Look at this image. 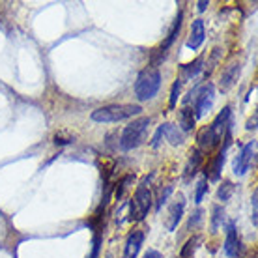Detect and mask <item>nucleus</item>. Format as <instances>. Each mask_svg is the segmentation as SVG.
Here are the masks:
<instances>
[{
    "label": "nucleus",
    "mask_w": 258,
    "mask_h": 258,
    "mask_svg": "<svg viewBox=\"0 0 258 258\" xmlns=\"http://www.w3.org/2000/svg\"><path fill=\"white\" fill-rule=\"evenodd\" d=\"M230 116H232V109H230V107H225V109L221 110L219 114L215 116V120H213L210 125H206V127L200 129L199 137H197L200 148L212 150V148H215V146L219 144L221 139L225 137L226 129L232 125V122H230Z\"/></svg>",
    "instance_id": "nucleus-1"
},
{
    "label": "nucleus",
    "mask_w": 258,
    "mask_h": 258,
    "mask_svg": "<svg viewBox=\"0 0 258 258\" xmlns=\"http://www.w3.org/2000/svg\"><path fill=\"white\" fill-rule=\"evenodd\" d=\"M142 112L141 105H107L92 112V120L99 123H114L139 116Z\"/></svg>",
    "instance_id": "nucleus-2"
},
{
    "label": "nucleus",
    "mask_w": 258,
    "mask_h": 258,
    "mask_svg": "<svg viewBox=\"0 0 258 258\" xmlns=\"http://www.w3.org/2000/svg\"><path fill=\"white\" fill-rule=\"evenodd\" d=\"M161 88V73L159 70L152 66V68H146L139 73V77L135 81V96L137 99L141 101H150L154 99L155 94Z\"/></svg>",
    "instance_id": "nucleus-3"
},
{
    "label": "nucleus",
    "mask_w": 258,
    "mask_h": 258,
    "mask_svg": "<svg viewBox=\"0 0 258 258\" xmlns=\"http://www.w3.org/2000/svg\"><path fill=\"white\" fill-rule=\"evenodd\" d=\"M148 129H150V118H137L131 123L123 127L122 135H120V148L122 150H133L139 148L141 144L146 142L148 139Z\"/></svg>",
    "instance_id": "nucleus-4"
},
{
    "label": "nucleus",
    "mask_w": 258,
    "mask_h": 258,
    "mask_svg": "<svg viewBox=\"0 0 258 258\" xmlns=\"http://www.w3.org/2000/svg\"><path fill=\"white\" fill-rule=\"evenodd\" d=\"M213 99H215V86L212 83H208L189 92V96L183 99V107H189L193 103L195 118L199 120V118L206 116V112L213 107Z\"/></svg>",
    "instance_id": "nucleus-5"
},
{
    "label": "nucleus",
    "mask_w": 258,
    "mask_h": 258,
    "mask_svg": "<svg viewBox=\"0 0 258 258\" xmlns=\"http://www.w3.org/2000/svg\"><path fill=\"white\" fill-rule=\"evenodd\" d=\"M152 208V191L146 187V181L137 187L133 199L129 202V221H144Z\"/></svg>",
    "instance_id": "nucleus-6"
},
{
    "label": "nucleus",
    "mask_w": 258,
    "mask_h": 258,
    "mask_svg": "<svg viewBox=\"0 0 258 258\" xmlns=\"http://www.w3.org/2000/svg\"><path fill=\"white\" fill-rule=\"evenodd\" d=\"M223 148L219 150V154L215 155V159L212 161V165L206 168V180H212V181H217L221 178V170H223V165H225V159H226V152L230 148V144H232V125L226 129L225 137H223Z\"/></svg>",
    "instance_id": "nucleus-7"
},
{
    "label": "nucleus",
    "mask_w": 258,
    "mask_h": 258,
    "mask_svg": "<svg viewBox=\"0 0 258 258\" xmlns=\"http://www.w3.org/2000/svg\"><path fill=\"white\" fill-rule=\"evenodd\" d=\"M254 154H256V142L252 141L249 144H245L241 152L236 155V159H234V174L236 176H245L249 172V168L251 165L254 163Z\"/></svg>",
    "instance_id": "nucleus-8"
},
{
    "label": "nucleus",
    "mask_w": 258,
    "mask_h": 258,
    "mask_svg": "<svg viewBox=\"0 0 258 258\" xmlns=\"http://www.w3.org/2000/svg\"><path fill=\"white\" fill-rule=\"evenodd\" d=\"M183 210H185V197L181 193H178V199L170 204V208H168V217H167V228L172 232L176 226H178V223L181 221V217H183Z\"/></svg>",
    "instance_id": "nucleus-9"
},
{
    "label": "nucleus",
    "mask_w": 258,
    "mask_h": 258,
    "mask_svg": "<svg viewBox=\"0 0 258 258\" xmlns=\"http://www.w3.org/2000/svg\"><path fill=\"white\" fill-rule=\"evenodd\" d=\"M142 243H144V232H142V230H133V232L127 236V239H125L123 258H137Z\"/></svg>",
    "instance_id": "nucleus-10"
},
{
    "label": "nucleus",
    "mask_w": 258,
    "mask_h": 258,
    "mask_svg": "<svg viewBox=\"0 0 258 258\" xmlns=\"http://www.w3.org/2000/svg\"><path fill=\"white\" fill-rule=\"evenodd\" d=\"M225 252L228 254V258H238L239 254V238L234 223H228V226H226Z\"/></svg>",
    "instance_id": "nucleus-11"
},
{
    "label": "nucleus",
    "mask_w": 258,
    "mask_h": 258,
    "mask_svg": "<svg viewBox=\"0 0 258 258\" xmlns=\"http://www.w3.org/2000/svg\"><path fill=\"white\" fill-rule=\"evenodd\" d=\"M204 21L202 19H195L193 21V26H191V36L187 39V47L189 49H199L202 45V41H204Z\"/></svg>",
    "instance_id": "nucleus-12"
},
{
    "label": "nucleus",
    "mask_w": 258,
    "mask_h": 258,
    "mask_svg": "<svg viewBox=\"0 0 258 258\" xmlns=\"http://www.w3.org/2000/svg\"><path fill=\"white\" fill-rule=\"evenodd\" d=\"M238 75H239V64L234 62V64L226 66L225 71H223V75H221V83H219L221 90L226 92L228 88H232L234 83L238 81Z\"/></svg>",
    "instance_id": "nucleus-13"
},
{
    "label": "nucleus",
    "mask_w": 258,
    "mask_h": 258,
    "mask_svg": "<svg viewBox=\"0 0 258 258\" xmlns=\"http://www.w3.org/2000/svg\"><path fill=\"white\" fill-rule=\"evenodd\" d=\"M202 159H204V155H202V152H200L199 148H193L191 150V154H189V159H187V165H185V180H191L197 172H199L200 168V163H202Z\"/></svg>",
    "instance_id": "nucleus-14"
},
{
    "label": "nucleus",
    "mask_w": 258,
    "mask_h": 258,
    "mask_svg": "<svg viewBox=\"0 0 258 258\" xmlns=\"http://www.w3.org/2000/svg\"><path fill=\"white\" fill-rule=\"evenodd\" d=\"M163 129V135L167 137V141L172 144V146H180V144H183V131H181L178 125H174V123H165V125H161Z\"/></svg>",
    "instance_id": "nucleus-15"
},
{
    "label": "nucleus",
    "mask_w": 258,
    "mask_h": 258,
    "mask_svg": "<svg viewBox=\"0 0 258 258\" xmlns=\"http://www.w3.org/2000/svg\"><path fill=\"white\" fill-rule=\"evenodd\" d=\"M181 21H183V13H178V17H176L174 21V25H172V28H170V32H168V38L163 41V45H161V51L165 52L168 49V47L174 43V39L178 38V34H180V28H181Z\"/></svg>",
    "instance_id": "nucleus-16"
},
{
    "label": "nucleus",
    "mask_w": 258,
    "mask_h": 258,
    "mask_svg": "<svg viewBox=\"0 0 258 258\" xmlns=\"http://www.w3.org/2000/svg\"><path fill=\"white\" fill-rule=\"evenodd\" d=\"M195 123H197V118H195V112L191 107H183L180 110V127L181 131H189V129L195 127Z\"/></svg>",
    "instance_id": "nucleus-17"
},
{
    "label": "nucleus",
    "mask_w": 258,
    "mask_h": 258,
    "mask_svg": "<svg viewBox=\"0 0 258 258\" xmlns=\"http://www.w3.org/2000/svg\"><path fill=\"white\" fill-rule=\"evenodd\" d=\"M202 64H204V58H202V56H199V58H195L191 64L183 66V68H181V71H183V77H185V79H193L195 75H197V73H199V71L204 68Z\"/></svg>",
    "instance_id": "nucleus-18"
},
{
    "label": "nucleus",
    "mask_w": 258,
    "mask_h": 258,
    "mask_svg": "<svg viewBox=\"0 0 258 258\" xmlns=\"http://www.w3.org/2000/svg\"><path fill=\"white\" fill-rule=\"evenodd\" d=\"M202 241L200 239V236H193V238H189L187 241H185V245H183V249H181V258H193L195 252H197V247H199V243Z\"/></svg>",
    "instance_id": "nucleus-19"
},
{
    "label": "nucleus",
    "mask_w": 258,
    "mask_h": 258,
    "mask_svg": "<svg viewBox=\"0 0 258 258\" xmlns=\"http://www.w3.org/2000/svg\"><path fill=\"white\" fill-rule=\"evenodd\" d=\"M232 193H234V183L232 181L225 180L223 181V185L219 187V191H217V199L223 200V202H226V200L232 197Z\"/></svg>",
    "instance_id": "nucleus-20"
},
{
    "label": "nucleus",
    "mask_w": 258,
    "mask_h": 258,
    "mask_svg": "<svg viewBox=\"0 0 258 258\" xmlns=\"http://www.w3.org/2000/svg\"><path fill=\"white\" fill-rule=\"evenodd\" d=\"M180 88H181V81H180V79H176L174 84H172V90H170V97H168V107H170V109H174L176 103H178Z\"/></svg>",
    "instance_id": "nucleus-21"
},
{
    "label": "nucleus",
    "mask_w": 258,
    "mask_h": 258,
    "mask_svg": "<svg viewBox=\"0 0 258 258\" xmlns=\"http://www.w3.org/2000/svg\"><path fill=\"white\" fill-rule=\"evenodd\" d=\"M208 193V180L204 178V180H200L199 183H197V193H195V202L197 204H200L202 202V199H204V195Z\"/></svg>",
    "instance_id": "nucleus-22"
},
{
    "label": "nucleus",
    "mask_w": 258,
    "mask_h": 258,
    "mask_svg": "<svg viewBox=\"0 0 258 258\" xmlns=\"http://www.w3.org/2000/svg\"><path fill=\"white\" fill-rule=\"evenodd\" d=\"M221 221H225V210L221 206H213V223H212L213 230H217V226H219Z\"/></svg>",
    "instance_id": "nucleus-23"
},
{
    "label": "nucleus",
    "mask_w": 258,
    "mask_h": 258,
    "mask_svg": "<svg viewBox=\"0 0 258 258\" xmlns=\"http://www.w3.org/2000/svg\"><path fill=\"white\" fill-rule=\"evenodd\" d=\"M256 200H258V191H254L252 193V215H251V219H252V225L256 226L258 225V219H256Z\"/></svg>",
    "instance_id": "nucleus-24"
},
{
    "label": "nucleus",
    "mask_w": 258,
    "mask_h": 258,
    "mask_svg": "<svg viewBox=\"0 0 258 258\" xmlns=\"http://www.w3.org/2000/svg\"><path fill=\"white\" fill-rule=\"evenodd\" d=\"M161 137H163V129L159 127L157 129V133L154 135V141H152V146H154V148H157V146L161 144Z\"/></svg>",
    "instance_id": "nucleus-25"
},
{
    "label": "nucleus",
    "mask_w": 258,
    "mask_h": 258,
    "mask_svg": "<svg viewBox=\"0 0 258 258\" xmlns=\"http://www.w3.org/2000/svg\"><path fill=\"white\" fill-rule=\"evenodd\" d=\"M142 258H163V256H161V252L159 251H155V249H148V251L144 252V256Z\"/></svg>",
    "instance_id": "nucleus-26"
},
{
    "label": "nucleus",
    "mask_w": 258,
    "mask_h": 258,
    "mask_svg": "<svg viewBox=\"0 0 258 258\" xmlns=\"http://www.w3.org/2000/svg\"><path fill=\"white\" fill-rule=\"evenodd\" d=\"M256 112H254V114H252V118L251 120H249V122H247V129H249V131H254V129H256Z\"/></svg>",
    "instance_id": "nucleus-27"
},
{
    "label": "nucleus",
    "mask_w": 258,
    "mask_h": 258,
    "mask_svg": "<svg viewBox=\"0 0 258 258\" xmlns=\"http://www.w3.org/2000/svg\"><path fill=\"white\" fill-rule=\"evenodd\" d=\"M206 6H208L206 0H202V2H199V12H204V10H206Z\"/></svg>",
    "instance_id": "nucleus-28"
},
{
    "label": "nucleus",
    "mask_w": 258,
    "mask_h": 258,
    "mask_svg": "<svg viewBox=\"0 0 258 258\" xmlns=\"http://www.w3.org/2000/svg\"><path fill=\"white\" fill-rule=\"evenodd\" d=\"M249 258H256V254H252V256H249Z\"/></svg>",
    "instance_id": "nucleus-29"
}]
</instances>
